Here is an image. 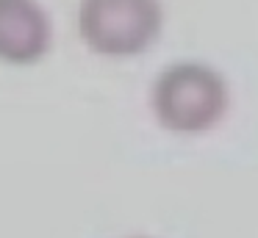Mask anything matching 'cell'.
Returning <instances> with one entry per match:
<instances>
[{"instance_id": "cell-1", "label": "cell", "mask_w": 258, "mask_h": 238, "mask_svg": "<svg viewBox=\"0 0 258 238\" xmlns=\"http://www.w3.org/2000/svg\"><path fill=\"white\" fill-rule=\"evenodd\" d=\"M228 86L206 64H172L156 77L153 111L172 133H206L225 116Z\"/></svg>"}, {"instance_id": "cell-2", "label": "cell", "mask_w": 258, "mask_h": 238, "mask_svg": "<svg viewBox=\"0 0 258 238\" xmlns=\"http://www.w3.org/2000/svg\"><path fill=\"white\" fill-rule=\"evenodd\" d=\"M164 11L158 0H81L78 28L100 55H136L158 39Z\"/></svg>"}, {"instance_id": "cell-3", "label": "cell", "mask_w": 258, "mask_h": 238, "mask_svg": "<svg viewBox=\"0 0 258 238\" xmlns=\"http://www.w3.org/2000/svg\"><path fill=\"white\" fill-rule=\"evenodd\" d=\"M50 47V20L36 0H0V61L34 64Z\"/></svg>"}]
</instances>
